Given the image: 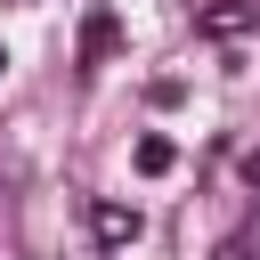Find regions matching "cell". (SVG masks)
<instances>
[{"mask_svg": "<svg viewBox=\"0 0 260 260\" xmlns=\"http://www.w3.org/2000/svg\"><path fill=\"white\" fill-rule=\"evenodd\" d=\"M114 49H122V16L114 8H89L81 16V65H106Z\"/></svg>", "mask_w": 260, "mask_h": 260, "instance_id": "1", "label": "cell"}, {"mask_svg": "<svg viewBox=\"0 0 260 260\" xmlns=\"http://www.w3.org/2000/svg\"><path fill=\"white\" fill-rule=\"evenodd\" d=\"M252 24H260L252 0H211V8H203V32H211V41H236V32H252Z\"/></svg>", "mask_w": 260, "mask_h": 260, "instance_id": "2", "label": "cell"}, {"mask_svg": "<svg viewBox=\"0 0 260 260\" xmlns=\"http://www.w3.org/2000/svg\"><path fill=\"white\" fill-rule=\"evenodd\" d=\"M89 228H98L106 244H138V228H146V219H138L130 203H89Z\"/></svg>", "mask_w": 260, "mask_h": 260, "instance_id": "3", "label": "cell"}, {"mask_svg": "<svg viewBox=\"0 0 260 260\" xmlns=\"http://www.w3.org/2000/svg\"><path fill=\"white\" fill-rule=\"evenodd\" d=\"M171 162H179V146H171V138H138V171H146V179H162Z\"/></svg>", "mask_w": 260, "mask_h": 260, "instance_id": "4", "label": "cell"}, {"mask_svg": "<svg viewBox=\"0 0 260 260\" xmlns=\"http://www.w3.org/2000/svg\"><path fill=\"white\" fill-rule=\"evenodd\" d=\"M219 260H244V252H219Z\"/></svg>", "mask_w": 260, "mask_h": 260, "instance_id": "5", "label": "cell"}, {"mask_svg": "<svg viewBox=\"0 0 260 260\" xmlns=\"http://www.w3.org/2000/svg\"><path fill=\"white\" fill-rule=\"evenodd\" d=\"M0 65H8V57H0Z\"/></svg>", "mask_w": 260, "mask_h": 260, "instance_id": "6", "label": "cell"}]
</instances>
